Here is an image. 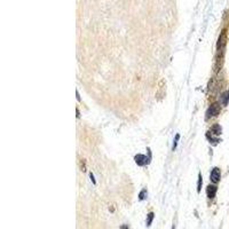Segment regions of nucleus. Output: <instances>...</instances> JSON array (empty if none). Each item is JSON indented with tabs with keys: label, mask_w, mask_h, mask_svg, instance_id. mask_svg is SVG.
I'll return each instance as SVG.
<instances>
[{
	"label": "nucleus",
	"mask_w": 229,
	"mask_h": 229,
	"mask_svg": "<svg viewBox=\"0 0 229 229\" xmlns=\"http://www.w3.org/2000/svg\"><path fill=\"white\" fill-rule=\"evenodd\" d=\"M150 155L148 156V157H145L144 155H141V154H139V155H137L135 156V163L139 165V166H145V165H148L149 164V162H150Z\"/></svg>",
	"instance_id": "obj_1"
},
{
	"label": "nucleus",
	"mask_w": 229,
	"mask_h": 229,
	"mask_svg": "<svg viewBox=\"0 0 229 229\" xmlns=\"http://www.w3.org/2000/svg\"><path fill=\"white\" fill-rule=\"evenodd\" d=\"M219 110H220V108H219V104H218V103L211 104L210 105V108L207 109V112H206V118L209 119V118L218 115V113H219Z\"/></svg>",
	"instance_id": "obj_2"
},
{
	"label": "nucleus",
	"mask_w": 229,
	"mask_h": 229,
	"mask_svg": "<svg viewBox=\"0 0 229 229\" xmlns=\"http://www.w3.org/2000/svg\"><path fill=\"white\" fill-rule=\"evenodd\" d=\"M220 179H221V172H220V170L218 167L213 169L212 172H211V181L213 183H216L220 181Z\"/></svg>",
	"instance_id": "obj_3"
},
{
	"label": "nucleus",
	"mask_w": 229,
	"mask_h": 229,
	"mask_svg": "<svg viewBox=\"0 0 229 229\" xmlns=\"http://www.w3.org/2000/svg\"><path fill=\"white\" fill-rule=\"evenodd\" d=\"M223 46H225V32H222L220 34L219 40H218V44H216V51H218L219 54L221 53V49L223 48Z\"/></svg>",
	"instance_id": "obj_4"
},
{
	"label": "nucleus",
	"mask_w": 229,
	"mask_h": 229,
	"mask_svg": "<svg viewBox=\"0 0 229 229\" xmlns=\"http://www.w3.org/2000/svg\"><path fill=\"white\" fill-rule=\"evenodd\" d=\"M216 187L213 186V184H210L209 187H207V196H209V198H213V197L216 196Z\"/></svg>",
	"instance_id": "obj_5"
},
{
	"label": "nucleus",
	"mask_w": 229,
	"mask_h": 229,
	"mask_svg": "<svg viewBox=\"0 0 229 229\" xmlns=\"http://www.w3.org/2000/svg\"><path fill=\"white\" fill-rule=\"evenodd\" d=\"M228 101H229V92L226 94V95H223L222 98H221V102H222L223 105H227L228 104Z\"/></svg>",
	"instance_id": "obj_6"
},
{
	"label": "nucleus",
	"mask_w": 229,
	"mask_h": 229,
	"mask_svg": "<svg viewBox=\"0 0 229 229\" xmlns=\"http://www.w3.org/2000/svg\"><path fill=\"white\" fill-rule=\"evenodd\" d=\"M145 197H147V190L143 189L141 190V192H140V195H139V199H145Z\"/></svg>",
	"instance_id": "obj_7"
},
{
	"label": "nucleus",
	"mask_w": 229,
	"mask_h": 229,
	"mask_svg": "<svg viewBox=\"0 0 229 229\" xmlns=\"http://www.w3.org/2000/svg\"><path fill=\"white\" fill-rule=\"evenodd\" d=\"M202 184H203V179H202V175L199 174V177H198V187H197V191H201V189H202Z\"/></svg>",
	"instance_id": "obj_8"
},
{
	"label": "nucleus",
	"mask_w": 229,
	"mask_h": 229,
	"mask_svg": "<svg viewBox=\"0 0 229 229\" xmlns=\"http://www.w3.org/2000/svg\"><path fill=\"white\" fill-rule=\"evenodd\" d=\"M152 219H154V213H149V216H148V221H147V226H150V222L152 221Z\"/></svg>",
	"instance_id": "obj_9"
},
{
	"label": "nucleus",
	"mask_w": 229,
	"mask_h": 229,
	"mask_svg": "<svg viewBox=\"0 0 229 229\" xmlns=\"http://www.w3.org/2000/svg\"><path fill=\"white\" fill-rule=\"evenodd\" d=\"M179 137H180V135L177 134V135H175V139H174V143H173V149L177 148V143H178V141H179Z\"/></svg>",
	"instance_id": "obj_10"
},
{
	"label": "nucleus",
	"mask_w": 229,
	"mask_h": 229,
	"mask_svg": "<svg viewBox=\"0 0 229 229\" xmlns=\"http://www.w3.org/2000/svg\"><path fill=\"white\" fill-rule=\"evenodd\" d=\"M90 177H91V180H92V182H93V184H96V181H95V179H94V175L93 174H90Z\"/></svg>",
	"instance_id": "obj_11"
}]
</instances>
